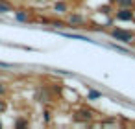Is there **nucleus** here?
<instances>
[{
    "mask_svg": "<svg viewBox=\"0 0 135 129\" xmlns=\"http://www.w3.org/2000/svg\"><path fill=\"white\" fill-rule=\"evenodd\" d=\"M4 94H6V85L0 83V96H4Z\"/></svg>",
    "mask_w": 135,
    "mask_h": 129,
    "instance_id": "7",
    "label": "nucleus"
},
{
    "mask_svg": "<svg viewBox=\"0 0 135 129\" xmlns=\"http://www.w3.org/2000/svg\"><path fill=\"white\" fill-rule=\"evenodd\" d=\"M15 125H17V127H24V125H26V122H24V120H17V122H15Z\"/></svg>",
    "mask_w": 135,
    "mask_h": 129,
    "instance_id": "6",
    "label": "nucleus"
},
{
    "mask_svg": "<svg viewBox=\"0 0 135 129\" xmlns=\"http://www.w3.org/2000/svg\"><path fill=\"white\" fill-rule=\"evenodd\" d=\"M113 37H117V39H120V41H124V43H128V41H131V33L129 32H124V30H115L113 32Z\"/></svg>",
    "mask_w": 135,
    "mask_h": 129,
    "instance_id": "1",
    "label": "nucleus"
},
{
    "mask_svg": "<svg viewBox=\"0 0 135 129\" xmlns=\"http://www.w3.org/2000/svg\"><path fill=\"white\" fill-rule=\"evenodd\" d=\"M118 19H120V20H129V19H131V13H129L128 9H122V11H118Z\"/></svg>",
    "mask_w": 135,
    "mask_h": 129,
    "instance_id": "4",
    "label": "nucleus"
},
{
    "mask_svg": "<svg viewBox=\"0 0 135 129\" xmlns=\"http://www.w3.org/2000/svg\"><path fill=\"white\" fill-rule=\"evenodd\" d=\"M0 127H2V122H0Z\"/></svg>",
    "mask_w": 135,
    "mask_h": 129,
    "instance_id": "11",
    "label": "nucleus"
},
{
    "mask_svg": "<svg viewBox=\"0 0 135 129\" xmlns=\"http://www.w3.org/2000/svg\"><path fill=\"white\" fill-rule=\"evenodd\" d=\"M4 111H6V101L0 100V112H4Z\"/></svg>",
    "mask_w": 135,
    "mask_h": 129,
    "instance_id": "8",
    "label": "nucleus"
},
{
    "mask_svg": "<svg viewBox=\"0 0 135 129\" xmlns=\"http://www.w3.org/2000/svg\"><path fill=\"white\" fill-rule=\"evenodd\" d=\"M9 11H13L11 4H8L6 0H0V13H9Z\"/></svg>",
    "mask_w": 135,
    "mask_h": 129,
    "instance_id": "2",
    "label": "nucleus"
},
{
    "mask_svg": "<svg viewBox=\"0 0 135 129\" xmlns=\"http://www.w3.org/2000/svg\"><path fill=\"white\" fill-rule=\"evenodd\" d=\"M117 2H118V4H122V6H124V4H126V6H128V4H129V2H131V0H117Z\"/></svg>",
    "mask_w": 135,
    "mask_h": 129,
    "instance_id": "10",
    "label": "nucleus"
},
{
    "mask_svg": "<svg viewBox=\"0 0 135 129\" xmlns=\"http://www.w3.org/2000/svg\"><path fill=\"white\" fill-rule=\"evenodd\" d=\"M56 9H57V11H63V9H65V4H56Z\"/></svg>",
    "mask_w": 135,
    "mask_h": 129,
    "instance_id": "9",
    "label": "nucleus"
},
{
    "mask_svg": "<svg viewBox=\"0 0 135 129\" xmlns=\"http://www.w3.org/2000/svg\"><path fill=\"white\" fill-rule=\"evenodd\" d=\"M15 19H17V20H21V22H24V20H28V13H26L24 9H21V11H17V13H15Z\"/></svg>",
    "mask_w": 135,
    "mask_h": 129,
    "instance_id": "3",
    "label": "nucleus"
},
{
    "mask_svg": "<svg viewBox=\"0 0 135 129\" xmlns=\"http://www.w3.org/2000/svg\"><path fill=\"white\" fill-rule=\"evenodd\" d=\"M89 98H91V100H94V98H100V92H96V90H91V92H89Z\"/></svg>",
    "mask_w": 135,
    "mask_h": 129,
    "instance_id": "5",
    "label": "nucleus"
}]
</instances>
